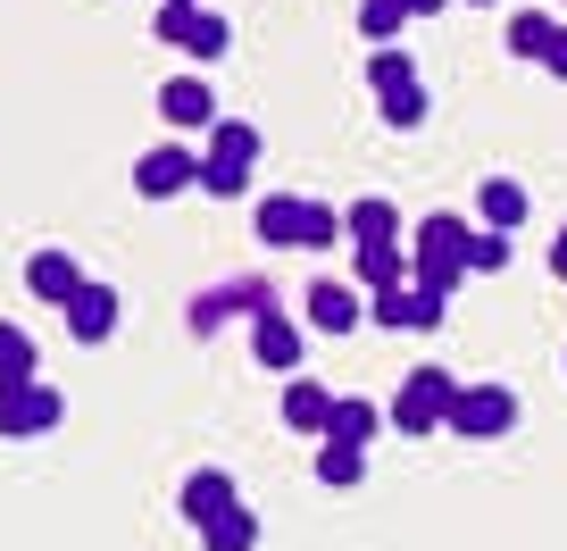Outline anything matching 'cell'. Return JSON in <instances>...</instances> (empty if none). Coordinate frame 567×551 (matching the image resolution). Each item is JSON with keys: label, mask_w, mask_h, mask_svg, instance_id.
<instances>
[{"label": "cell", "mask_w": 567, "mask_h": 551, "mask_svg": "<svg viewBox=\"0 0 567 551\" xmlns=\"http://www.w3.org/2000/svg\"><path fill=\"white\" fill-rule=\"evenodd\" d=\"M550 25H559V18H550V9H517V18H509V51H517V59H543Z\"/></svg>", "instance_id": "26"}, {"label": "cell", "mask_w": 567, "mask_h": 551, "mask_svg": "<svg viewBox=\"0 0 567 551\" xmlns=\"http://www.w3.org/2000/svg\"><path fill=\"white\" fill-rule=\"evenodd\" d=\"M25 285H34V302L68 309L75 293H84V267H75L68 251H34V259H25Z\"/></svg>", "instance_id": "15"}, {"label": "cell", "mask_w": 567, "mask_h": 551, "mask_svg": "<svg viewBox=\"0 0 567 551\" xmlns=\"http://www.w3.org/2000/svg\"><path fill=\"white\" fill-rule=\"evenodd\" d=\"M543 68L567 84V25H550V42H543Z\"/></svg>", "instance_id": "30"}, {"label": "cell", "mask_w": 567, "mask_h": 551, "mask_svg": "<svg viewBox=\"0 0 567 551\" xmlns=\"http://www.w3.org/2000/svg\"><path fill=\"white\" fill-rule=\"evenodd\" d=\"M401 9H409V18H443L451 0H401Z\"/></svg>", "instance_id": "32"}, {"label": "cell", "mask_w": 567, "mask_h": 551, "mask_svg": "<svg viewBox=\"0 0 567 551\" xmlns=\"http://www.w3.org/2000/svg\"><path fill=\"white\" fill-rule=\"evenodd\" d=\"M184 51H193V59H226V51H234V25L217 18V9H193V34H184Z\"/></svg>", "instance_id": "24"}, {"label": "cell", "mask_w": 567, "mask_h": 551, "mask_svg": "<svg viewBox=\"0 0 567 551\" xmlns=\"http://www.w3.org/2000/svg\"><path fill=\"white\" fill-rule=\"evenodd\" d=\"M342 234H351V243H401V210H392L384 193H368V201H351Z\"/></svg>", "instance_id": "20"}, {"label": "cell", "mask_w": 567, "mask_h": 551, "mask_svg": "<svg viewBox=\"0 0 567 551\" xmlns=\"http://www.w3.org/2000/svg\"><path fill=\"white\" fill-rule=\"evenodd\" d=\"M159 118L176 125V134H200V125H217V92L200 84V75H167L159 84Z\"/></svg>", "instance_id": "13"}, {"label": "cell", "mask_w": 567, "mask_h": 551, "mask_svg": "<svg viewBox=\"0 0 567 551\" xmlns=\"http://www.w3.org/2000/svg\"><path fill=\"white\" fill-rule=\"evenodd\" d=\"M309 326H318V335H359V326H368V302H359V285H342V276H318V285H309Z\"/></svg>", "instance_id": "12"}, {"label": "cell", "mask_w": 567, "mask_h": 551, "mask_svg": "<svg viewBox=\"0 0 567 551\" xmlns=\"http://www.w3.org/2000/svg\"><path fill=\"white\" fill-rule=\"evenodd\" d=\"M351 285H359V293L409 285V251H401V243H351Z\"/></svg>", "instance_id": "14"}, {"label": "cell", "mask_w": 567, "mask_h": 551, "mask_svg": "<svg viewBox=\"0 0 567 551\" xmlns=\"http://www.w3.org/2000/svg\"><path fill=\"white\" fill-rule=\"evenodd\" d=\"M68 335H75V343H109V335H117V293L84 276V293L68 302Z\"/></svg>", "instance_id": "16"}, {"label": "cell", "mask_w": 567, "mask_h": 551, "mask_svg": "<svg viewBox=\"0 0 567 551\" xmlns=\"http://www.w3.org/2000/svg\"><path fill=\"white\" fill-rule=\"evenodd\" d=\"M501 267H509V234L476 226V234H467V276H501Z\"/></svg>", "instance_id": "25"}, {"label": "cell", "mask_w": 567, "mask_h": 551, "mask_svg": "<svg viewBox=\"0 0 567 551\" xmlns=\"http://www.w3.org/2000/svg\"><path fill=\"white\" fill-rule=\"evenodd\" d=\"M368 84H375V109H384V125H425V84H417V59L409 51H392V42H375V59H368Z\"/></svg>", "instance_id": "4"}, {"label": "cell", "mask_w": 567, "mask_h": 551, "mask_svg": "<svg viewBox=\"0 0 567 551\" xmlns=\"http://www.w3.org/2000/svg\"><path fill=\"white\" fill-rule=\"evenodd\" d=\"M375 427H384V409H375V401H342V392H334V418H326L334 443H368Z\"/></svg>", "instance_id": "23"}, {"label": "cell", "mask_w": 567, "mask_h": 551, "mask_svg": "<svg viewBox=\"0 0 567 551\" xmlns=\"http://www.w3.org/2000/svg\"><path fill=\"white\" fill-rule=\"evenodd\" d=\"M209 134H217V143H209V160H200V193H217V201L250 193V167H259V125L217 118Z\"/></svg>", "instance_id": "3"}, {"label": "cell", "mask_w": 567, "mask_h": 551, "mask_svg": "<svg viewBox=\"0 0 567 551\" xmlns=\"http://www.w3.org/2000/svg\"><path fill=\"white\" fill-rule=\"evenodd\" d=\"M550 276L567 285V226H559V243H550Z\"/></svg>", "instance_id": "31"}, {"label": "cell", "mask_w": 567, "mask_h": 551, "mask_svg": "<svg viewBox=\"0 0 567 551\" xmlns=\"http://www.w3.org/2000/svg\"><path fill=\"white\" fill-rule=\"evenodd\" d=\"M526 210H534V201H526V184H517V176H484V193H476V217H484V226L517 234V226H526Z\"/></svg>", "instance_id": "19"}, {"label": "cell", "mask_w": 567, "mask_h": 551, "mask_svg": "<svg viewBox=\"0 0 567 551\" xmlns=\"http://www.w3.org/2000/svg\"><path fill=\"white\" fill-rule=\"evenodd\" d=\"M517 427V392L509 385H460V401H451V435H467V443H493V435Z\"/></svg>", "instance_id": "7"}, {"label": "cell", "mask_w": 567, "mask_h": 551, "mask_svg": "<svg viewBox=\"0 0 567 551\" xmlns=\"http://www.w3.org/2000/svg\"><path fill=\"white\" fill-rule=\"evenodd\" d=\"M476 9H484V0H476Z\"/></svg>", "instance_id": "33"}, {"label": "cell", "mask_w": 567, "mask_h": 551, "mask_svg": "<svg viewBox=\"0 0 567 551\" xmlns=\"http://www.w3.org/2000/svg\"><path fill=\"white\" fill-rule=\"evenodd\" d=\"M18 376H34V335H18L0 318V385H18Z\"/></svg>", "instance_id": "28"}, {"label": "cell", "mask_w": 567, "mask_h": 551, "mask_svg": "<svg viewBox=\"0 0 567 551\" xmlns=\"http://www.w3.org/2000/svg\"><path fill=\"white\" fill-rule=\"evenodd\" d=\"M59 418H68V401H59L42 376H18V385H0V435L18 443V435H51Z\"/></svg>", "instance_id": "8"}, {"label": "cell", "mask_w": 567, "mask_h": 551, "mask_svg": "<svg viewBox=\"0 0 567 551\" xmlns=\"http://www.w3.org/2000/svg\"><path fill=\"white\" fill-rule=\"evenodd\" d=\"M326 418H334V392L309 385V376H284V427L292 435H326Z\"/></svg>", "instance_id": "18"}, {"label": "cell", "mask_w": 567, "mask_h": 551, "mask_svg": "<svg viewBox=\"0 0 567 551\" xmlns=\"http://www.w3.org/2000/svg\"><path fill=\"white\" fill-rule=\"evenodd\" d=\"M250 359H259V368H276V376H301V326L284 318L276 302L250 318Z\"/></svg>", "instance_id": "11"}, {"label": "cell", "mask_w": 567, "mask_h": 551, "mask_svg": "<svg viewBox=\"0 0 567 551\" xmlns=\"http://www.w3.org/2000/svg\"><path fill=\"white\" fill-rule=\"evenodd\" d=\"M267 302H276L267 276H234V285H217V293H200V302H193V335H217L226 318H259Z\"/></svg>", "instance_id": "10"}, {"label": "cell", "mask_w": 567, "mask_h": 551, "mask_svg": "<svg viewBox=\"0 0 567 551\" xmlns=\"http://www.w3.org/2000/svg\"><path fill=\"white\" fill-rule=\"evenodd\" d=\"M467 217H417V243H409V276L417 285H434V293H451L467 276Z\"/></svg>", "instance_id": "2"}, {"label": "cell", "mask_w": 567, "mask_h": 551, "mask_svg": "<svg viewBox=\"0 0 567 551\" xmlns=\"http://www.w3.org/2000/svg\"><path fill=\"white\" fill-rule=\"evenodd\" d=\"M368 477V443H334V435H326V451H318V484H359Z\"/></svg>", "instance_id": "22"}, {"label": "cell", "mask_w": 567, "mask_h": 551, "mask_svg": "<svg viewBox=\"0 0 567 551\" xmlns=\"http://www.w3.org/2000/svg\"><path fill=\"white\" fill-rule=\"evenodd\" d=\"M259 243L267 251H334L342 243V210L301 201V193H276V201H259Z\"/></svg>", "instance_id": "1"}, {"label": "cell", "mask_w": 567, "mask_h": 551, "mask_svg": "<svg viewBox=\"0 0 567 551\" xmlns=\"http://www.w3.org/2000/svg\"><path fill=\"white\" fill-rule=\"evenodd\" d=\"M451 401H460V376H451V368H417V376L401 385V401L384 409V427L434 435V427H451Z\"/></svg>", "instance_id": "5"}, {"label": "cell", "mask_w": 567, "mask_h": 551, "mask_svg": "<svg viewBox=\"0 0 567 551\" xmlns=\"http://www.w3.org/2000/svg\"><path fill=\"white\" fill-rule=\"evenodd\" d=\"M176 501H184V518H193V527H209V518H217V510H234L243 493H234V477H226V468H193Z\"/></svg>", "instance_id": "17"}, {"label": "cell", "mask_w": 567, "mask_h": 551, "mask_svg": "<svg viewBox=\"0 0 567 551\" xmlns=\"http://www.w3.org/2000/svg\"><path fill=\"white\" fill-rule=\"evenodd\" d=\"M443 309H451V293H434V285H417V276H409V285L375 293L368 318L384 326V335H434V326H443Z\"/></svg>", "instance_id": "6"}, {"label": "cell", "mask_w": 567, "mask_h": 551, "mask_svg": "<svg viewBox=\"0 0 567 551\" xmlns=\"http://www.w3.org/2000/svg\"><path fill=\"white\" fill-rule=\"evenodd\" d=\"M193 184H200V160L184 143H151L134 160V193L142 201H176V193H193Z\"/></svg>", "instance_id": "9"}, {"label": "cell", "mask_w": 567, "mask_h": 551, "mask_svg": "<svg viewBox=\"0 0 567 551\" xmlns=\"http://www.w3.org/2000/svg\"><path fill=\"white\" fill-rule=\"evenodd\" d=\"M193 9H200V0H159V18H151V25H159V42H184V34H193Z\"/></svg>", "instance_id": "29"}, {"label": "cell", "mask_w": 567, "mask_h": 551, "mask_svg": "<svg viewBox=\"0 0 567 551\" xmlns=\"http://www.w3.org/2000/svg\"><path fill=\"white\" fill-rule=\"evenodd\" d=\"M401 25H409L401 0H359V34L368 42H401Z\"/></svg>", "instance_id": "27"}, {"label": "cell", "mask_w": 567, "mask_h": 551, "mask_svg": "<svg viewBox=\"0 0 567 551\" xmlns=\"http://www.w3.org/2000/svg\"><path fill=\"white\" fill-rule=\"evenodd\" d=\"M259 543V518L243 510V501H234V510H217L209 527H200V551H250Z\"/></svg>", "instance_id": "21"}]
</instances>
